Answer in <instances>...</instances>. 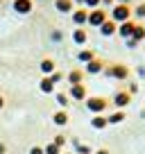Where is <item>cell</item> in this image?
Masks as SVG:
<instances>
[{"label": "cell", "mask_w": 145, "mask_h": 154, "mask_svg": "<svg viewBox=\"0 0 145 154\" xmlns=\"http://www.w3.org/2000/svg\"><path fill=\"white\" fill-rule=\"evenodd\" d=\"M109 18L113 20V23H125V20H131L134 18V9H131V5H122V2H116V5L111 7V14H109Z\"/></svg>", "instance_id": "1"}, {"label": "cell", "mask_w": 145, "mask_h": 154, "mask_svg": "<svg viewBox=\"0 0 145 154\" xmlns=\"http://www.w3.org/2000/svg\"><path fill=\"white\" fill-rule=\"evenodd\" d=\"M104 75L111 77V79L125 82V79H129V66H127V63H106L104 66Z\"/></svg>", "instance_id": "2"}, {"label": "cell", "mask_w": 145, "mask_h": 154, "mask_svg": "<svg viewBox=\"0 0 145 154\" xmlns=\"http://www.w3.org/2000/svg\"><path fill=\"white\" fill-rule=\"evenodd\" d=\"M84 102H86V109L91 111L93 116L104 113L106 106H109V100H106V97H100V95H95V97H86Z\"/></svg>", "instance_id": "3"}, {"label": "cell", "mask_w": 145, "mask_h": 154, "mask_svg": "<svg viewBox=\"0 0 145 154\" xmlns=\"http://www.w3.org/2000/svg\"><path fill=\"white\" fill-rule=\"evenodd\" d=\"M109 18V11L106 9H102V7H97V9H91L88 11V20H86V25H91V27H100L104 20Z\"/></svg>", "instance_id": "4"}, {"label": "cell", "mask_w": 145, "mask_h": 154, "mask_svg": "<svg viewBox=\"0 0 145 154\" xmlns=\"http://www.w3.org/2000/svg\"><path fill=\"white\" fill-rule=\"evenodd\" d=\"M111 102L116 104V109L125 111V106H129V102H131V95L127 91H116V93H113V97H111Z\"/></svg>", "instance_id": "5"}, {"label": "cell", "mask_w": 145, "mask_h": 154, "mask_svg": "<svg viewBox=\"0 0 145 154\" xmlns=\"http://www.w3.org/2000/svg\"><path fill=\"white\" fill-rule=\"evenodd\" d=\"M134 27H136V18L120 23V25H118V36H122L125 41H127V38H131V34H134Z\"/></svg>", "instance_id": "6"}, {"label": "cell", "mask_w": 145, "mask_h": 154, "mask_svg": "<svg viewBox=\"0 0 145 154\" xmlns=\"http://www.w3.org/2000/svg\"><path fill=\"white\" fill-rule=\"evenodd\" d=\"M104 66L106 63L102 61V59H93V61H88L86 63V68H84V72H88V75H97V72H104Z\"/></svg>", "instance_id": "7"}, {"label": "cell", "mask_w": 145, "mask_h": 154, "mask_svg": "<svg viewBox=\"0 0 145 154\" xmlns=\"http://www.w3.org/2000/svg\"><path fill=\"white\" fill-rule=\"evenodd\" d=\"M86 20H88V9H86V7H79V9L72 11V23L77 25V27L86 25Z\"/></svg>", "instance_id": "8"}, {"label": "cell", "mask_w": 145, "mask_h": 154, "mask_svg": "<svg viewBox=\"0 0 145 154\" xmlns=\"http://www.w3.org/2000/svg\"><path fill=\"white\" fill-rule=\"evenodd\" d=\"M97 29H100L102 36H113V34L118 32V23H113L111 18H106V20H104V23H102Z\"/></svg>", "instance_id": "9"}, {"label": "cell", "mask_w": 145, "mask_h": 154, "mask_svg": "<svg viewBox=\"0 0 145 154\" xmlns=\"http://www.w3.org/2000/svg\"><path fill=\"white\" fill-rule=\"evenodd\" d=\"M54 9L61 14H72L75 11V2L72 0H54Z\"/></svg>", "instance_id": "10"}, {"label": "cell", "mask_w": 145, "mask_h": 154, "mask_svg": "<svg viewBox=\"0 0 145 154\" xmlns=\"http://www.w3.org/2000/svg\"><path fill=\"white\" fill-rule=\"evenodd\" d=\"M70 97H72V100H79V102H82V100H86V86H84V84H72V86H70Z\"/></svg>", "instance_id": "11"}, {"label": "cell", "mask_w": 145, "mask_h": 154, "mask_svg": "<svg viewBox=\"0 0 145 154\" xmlns=\"http://www.w3.org/2000/svg\"><path fill=\"white\" fill-rule=\"evenodd\" d=\"M34 7L32 0H14V11H18V14H29Z\"/></svg>", "instance_id": "12"}, {"label": "cell", "mask_w": 145, "mask_h": 154, "mask_svg": "<svg viewBox=\"0 0 145 154\" xmlns=\"http://www.w3.org/2000/svg\"><path fill=\"white\" fill-rule=\"evenodd\" d=\"M72 41H75L77 45H84V43L88 41V32H86L84 27H77L75 32H72Z\"/></svg>", "instance_id": "13"}, {"label": "cell", "mask_w": 145, "mask_h": 154, "mask_svg": "<svg viewBox=\"0 0 145 154\" xmlns=\"http://www.w3.org/2000/svg\"><path fill=\"white\" fill-rule=\"evenodd\" d=\"M91 127H93V129H104V127H109V120H106V116H102V113L93 116V118H91Z\"/></svg>", "instance_id": "14"}, {"label": "cell", "mask_w": 145, "mask_h": 154, "mask_svg": "<svg viewBox=\"0 0 145 154\" xmlns=\"http://www.w3.org/2000/svg\"><path fill=\"white\" fill-rule=\"evenodd\" d=\"M82 79H84V70H79V68H75V70L68 72V82H70V86H72V84H82Z\"/></svg>", "instance_id": "15"}, {"label": "cell", "mask_w": 145, "mask_h": 154, "mask_svg": "<svg viewBox=\"0 0 145 154\" xmlns=\"http://www.w3.org/2000/svg\"><path fill=\"white\" fill-rule=\"evenodd\" d=\"M106 120H109V125H118V122H122V120H125V111H122V109L113 111L111 116H106Z\"/></svg>", "instance_id": "16"}, {"label": "cell", "mask_w": 145, "mask_h": 154, "mask_svg": "<svg viewBox=\"0 0 145 154\" xmlns=\"http://www.w3.org/2000/svg\"><path fill=\"white\" fill-rule=\"evenodd\" d=\"M41 72L48 75V77L54 72V61H52V59H43V61H41Z\"/></svg>", "instance_id": "17"}, {"label": "cell", "mask_w": 145, "mask_h": 154, "mask_svg": "<svg viewBox=\"0 0 145 154\" xmlns=\"http://www.w3.org/2000/svg\"><path fill=\"white\" fill-rule=\"evenodd\" d=\"M77 59H79L82 63H88V61H93V59H95V52H93V50H79Z\"/></svg>", "instance_id": "18"}, {"label": "cell", "mask_w": 145, "mask_h": 154, "mask_svg": "<svg viewBox=\"0 0 145 154\" xmlns=\"http://www.w3.org/2000/svg\"><path fill=\"white\" fill-rule=\"evenodd\" d=\"M131 38H136V41H145V27H143V23H136V27H134V34H131Z\"/></svg>", "instance_id": "19"}, {"label": "cell", "mask_w": 145, "mask_h": 154, "mask_svg": "<svg viewBox=\"0 0 145 154\" xmlns=\"http://www.w3.org/2000/svg\"><path fill=\"white\" fill-rule=\"evenodd\" d=\"M52 120H54V125L63 127V125L68 122V113H66V111H57V113L52 116Z\"/></svg>", "instance_id": "20"}, {"label": "cell", "mask_w": 145, "mask_h": 154, "mask_svg": "<svg viewBox=\"0 0 145 154\" xmlns=\"http://www.w3.org/2000/svg\"><path fill=\"white\" fill-rule=\"evenodd\" d=\"M41 91L43 93H52L54 91V82L50 77H43V79H41Z\"/></svg>", "instance_id": "21"}, {"label": "cell", "mask_w": 145, "mask_h": 154, "mask_svg": "<svg viewBox=\"0 0 145 154\" xmlns=\"http://www.w3.org/2000/svg\"><path fill=\"white\" fill-rule=\"evenodd\" d=\"M84 7H86L88 11H91V9H97V7H102V0H84Z\"/></svg>", "instance_id": "22"}, {"label": "cell", "mask_w": 145, "mask_h": 154, "mask_svg": "<svg viewBox=\"0 0 145 154\" xmlns=\"http://www.w3.org/2000/svg\"><path fill=\"white\" fill-rule=\"evenodd\" d=\"M134 16H136V18H143V20H145V2L136 5V9H134Z\"/></svg>", "instance_id": "23"}, {"label": "cell", "mask_w": 145, "mask_h": 154, "mask_svg": "<svg viewBox=\"0 0 145 154\" xmlns=\"http://www.w3.org/2000/svg\"><path fill=\"white\" fill-rule=\"evenodd\" d=\"M57 104H59V106H68V104H70L66 93H57Z\"/></svg>", "instance_id": "24"}, {"label": "cell", "mask_w": 145, "mask_h": 154, "mask_svg": "<svg viewBox=\"0 0 145 154\" xmlns=\"http://www.w3.org/2000/svg\"><path fill=\"white\" fill-rule=\"evenodd\" d=\"M43 152H45V154H61V147H59V145H54V143H50Z\"/></svg>", "instance_id": "25"}, {"label": "cell", "mask_w": 145, "mask_h": 154, "mask_svg": "<svg viewBox=\"0 0 145 154\" xmlns=\"http://www.w3.org/2000/svg\"><path fill=\"white\" fill-rule=\"evenodd\" d=\"M127 93H129V95L138 93V84H136V82H131V84H129V88H127Z\"/></svg>", "instance_id": "26"}, {"label": "cell", "mask_w": 145, "mask_h": 154, "mask_svg": "<svg viewBox=\"0 0 145 154\" xmlns=\"http://www.w3.org/2000/svg\"><path fill=\"white\" fill-rule=\"evenodd\" d=\"M61 77H63V75H61V72H57V70H54V72H52V75H50V79H52V82H54V84H57V82H61Z\"/></svg>", "instance_id": "27"}, {"label": "cell", "mask_w": 145, "mask_h": 154, "mask_svg": "<svg viewBox=\"0 0 145 154\" xmlns=\"http://www.w3.org/2000/svg\"><path fill=\"white\" fill-rule=\"evenodd\" d=\"M125 43H127V48H131V50H134L136 45H138V41H136V38H127Z\"/></svg>", "instance_id": "28"}, {"label": "cell", "mask_w": 145, "mask_h": 154, "mask_svg": "<svg viewBox=\"0 0 145 154\" xmlns=\"http://www.w3.org/2000/svg\"><path fill=\"white\" fill-rule=\"evenodd\" d=\"M54 145H59V147H61L63 143H66V138H63V136H54V140H52Z\"/></svg>", "instance_id": "29"}, {"label": "cell", "mask_w": 145, "mask_h": 154, "mask_svg": "<svg viewBox=\"0 0 145 154\" xmlns=\"http://www.w3.org/2000/svg\"><path fill=\"white\" fill-rule=\"evenodd\" d=\"M61 38H63V34L59 32V29H54L52 32V41H61Z\"/></svg>", "instance_id": "30"}, {"label": "cell", "mask_w": 145, "mask_h": 154, "mask_svg": "<svg viewBox=\"0 0 145 154\" xmlns=\"http://www.w3.org/2000/svg\"><path fill=\"white\" fill-rule=\"evenodd\" d=\"M29 154H45V152L41 147H32V149H29Z\"/></svg>", "instance_id": "31"}, {"label": "cell", "mask_w": 145, "mask_h": 154, "mask_svg": "<svg viewBox=\"0 0 145 154\" xmlns=\"http://www.w3.org/2000/svg\"><path fill=\"white\" fill-rule=\"evenodd\" d=\"M102 5H104V7H113V5H116V0H102Z\"/></svg>", "instance_id": "32"}, {"label": "cell", "mask_w": 145, "mask_h": 154, "mask_svg": "<svg viewBox=\"0 0 145 154\" xmlns=\"http://www.w3.org/2000/svg\"><path fill=\"white\" fill-rule=\"evenodd\" d=\"M95 154H111V152H109V149H97Z\"/></svg>", "instance_id": "33"}, {"label": "cell", "mask_w": 145, "mask_h": 154, "mask_svg": "<svg viewBox=\"0 0 145 154\" xmlns=\"http://www.w3.org/2000/svg\"><path fill=\"white\" fill-rule=\"evenodd\" d=\"M116 2H122V5H129L131 0H116Z\"/></svg>", "instance_id": "34"}, {"label": "cell", "mask_w": 145, "mask_h": 154, "mask_svg": "<svg viewBox=\"0 0 145 154\" xmlns=\"http://www.w3.org/2000/svg\"><path fill=\"white\" fill-rule=\"evenodd\" d=\"M72 2H77V5H79V7H82V5H84V0H72Z\"/></svg>", "instance_id": "35"}, {"label": "cell", "mask_w": 145, "mask_h": 154, "mask_svg": "<svg viewBox=\"0 0 145 154\" xmlns=\"http://www.w3.org/2000/svg\"><path fill=\"white\" fill-rule=\"evenodd\" d=\"M2 152H5V145H0V154H2Z\"/></svg>", "instance_id": "36"}, {"label": "cell", "mask_w": 145, "mask_h": 154, "mask_svg": "<svg viewBox=\"0 0 145 154\" xmlns=\"http://www.w3.org/2000/svg\"><path fill=\"white\" fill-rule=\"evenodd\" d=\"M2 104H5V100H2V97H0V109H2Z\"/></svg>", "instance_id": "37"}, {"label": "cell", "mask_w": 145, "mask_h": 154, "mask_svg": "<svg viewBox=\"0 0 145 154\" xmlns=\"http://www.w3.org/2000/svg\"><path fill=\"white\" fill-rule=\"evenodd\" d=\"M143 27H145V20H143Z\"/></svg>", "instance_id": "38"}]
</instances>
